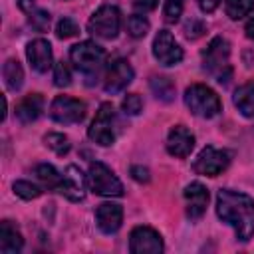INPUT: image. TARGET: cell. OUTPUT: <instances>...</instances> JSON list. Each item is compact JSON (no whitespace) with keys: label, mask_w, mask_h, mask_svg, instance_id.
Masks as SVG:
<instances>
[{"label":"cell","mask_w":254,"mask_h":254,"mask_svg":"<svg viewBox=\"0 0 254 254\" xmlns=\"http://www.w3.org/2000/svg\"><path fill=\"white\" fill-rule=\"evenodd\" d=\"M183 6L185 2L183 0H165V8H163V16L167 22H177L183 14Z\"/></svg>","instance_id":"f546056e"},{"label":"cell","mask_w":254,"mask_h":254,"mask_svg":"<svg viewBox=\"0 0 254 254\" xmlns=\"http://www.w3.org/2000/svg\"><path fill=\"white\" fill-rule=\"evenodd\" d=\"M44 143H46V147H50L56 155H65L67 151H69V139L64 135V133H48L46 137H44Z\"/></svg>","instance_id":"d4e9b609"},{"label":"cell","mask_w":254,"mask_h":254,"mask_svg":"<svg viewBox=\"0 0 254 254\" xmlns=\"http://www.w3.org/2000/svg\"><path fill=\"white\" fill-rule=\"evenodd\" d=\"M26 58L32 65V69H36L38 73H46L52 67V46L48 40L38 38L32 40L26 48Z\"/></svg>","instance_id":"9a60e30c"},{"label":"cell","mask_w":254,"mask_h":254,"mask_svg":"<svg viewBox=\"0 0 254 254\" xmlns=\"http://www.w3.org/2000/svg\"><path fill=\"white\" fill-rule=\"evenodd\" d=\"M69 60L73 64V67L83 73L85 77H95L103 65H105V60H107V52L97 46L95 42H79L75 46H71L69 50Z\"/></svg>","instance_id":"7a4b0ae2"},{"label":"cell","mask_w":254,"mask_h":254,"mask_svg":"<svg viewBox=\"0 0 254 254\" xmlns=\"http://www.w3.org/2000/svg\"><path fill=\"white\" fill-rule=\"evenodd\" d=\"M163 238L151 226H135L129 234V250L133 254H161Z\"/></svg>","instance_id":"30bf717a"},{"label":"cell","mask_w":254,"mask_h":254,"mask_svg":"<svg viewBox=\"0 0 254 254\" xmlns=\"http://www.w3.org/2000/svg\"><path fill=\"white\" fill-rule=\"evenodd\" d=\"M131 177H133L137 183H149V179H151L149 169H147V167H141V165H133V167H131Z\"/></svg>","instance_id":"e575fe53"},{"label":"cell","mask_w":254,"mask_h":254,"mask_svg":"<svg viewBox=\"0 0 254 254\" xmlns=\"http://www.w3.org/2000/svg\"><path fill=\"white\" fill-rule=\"evenodd\" d=\"M149 87L155 93V97L161 99V101H173V97H175V85L169 77L153 75L151 81H149Z\"/></svg>","instance_id":"7402d4cb"},{"label":"cell","mask_w":254,"mask_h":254,"mask_svg":"<svg viewBox=\"0 0 254 254\" xmlns=\"http://www.w3.org/2000/svg\"><path fill=\"white\" fill-rule=\"evenodd\" d=\"M244 32H246V36H248V38L254 42V16H252V18L246 22V28H244Z\"/></svg>","instance_id":"74e56055"},{"label":"cell","mask_w":254,"mask_h":254,"mask_svg":"<svg viewBox=\"0 0 254 254\" xmlns=\"http://www.w3.org/2000/svg\"><path fill=\"white\" fill-rule=\"evenodd\" d=\"M127 32L131 38H143L149 32V20L143 14H133L127 20Z\"/></svg>","instance_id":"484cf974"},{"label":"cell","mask_w":254,"mask_h":254,"mask_svg":"<svg viewBox=\"0 0 254 254\" xmlns=\"http://www.w3.org/2000/svg\"><path fill=\"white\" fill-rule=\"evenodd\" d=\"M28 16H30V24H32L34 30H38V32H46L48 30V26H50V14L46 10H38L36 8Z\"/></svg>","instance_id":"1f68e13d"},{"label":"cell","mask_w":254,"mask_h":254,"mask_svg":"<svg viewBox=\"0 0 254 254\" xmlns=\"http://www.w3.org/2000/svg\"><path fill=\"white\" fill-rule=\"evenodd\" d=\"M50 117L60 125H75L85 117V103L69 95H58L50 105Z\"/></svg>","instance_id":"ba28073f"},{"label":"cell","mask_w":254,"mask_h":254,"mask_svg":"<svg viewBox=\"0 0 254 254\" xmlns=\"http://www.w3.org/2000/svg\"><path fill=\"white\" fill-rule=\"evenodd\" d=\"M153 56L161 65H177L183 60V48L169 30H159L153 40Z\"/></svg>","instance_id":"8fae6325"},{"label":"cell","mask_w":254,"mask_h":254,"mask_svg":"<svg viewBox=\"0 0 254 254\" xmlns=\"http://www.w3.org/2000/svg\"><path fill=\"white\" fill-rule=\"evenodd\" d=\"M87 30L95 36V38H101V40H113L117 38L119 30H121V12L117 6H111V4H103L99 6L89 22H87Z\"/></svg>","instance_id":"8992f818"},{"label":"cell","mask_w":254,"mask_h":254,"mask_svg":"<svg viewBox=\"0 0 254 254\" xmlns=\"http://www.w3.org/2000/svg\"><path fill=\"white\" fill-rule=\"evenodd\" d=\"M2 75H4L6 87L12 91H18L24 83V69L18 60H6L4 67H2Z\"/></svg>","instance_id":"44dd1931"},{"label":"cell","mask_w":254,"mask_h":254,"mask_svg":"<svg viewBox=\"0 0 254 254\" xmlns=\"http://www.w3.org/2000/svg\"><path fill=\"white\" fill-rule=\"evenodd\" d=\"M194 149V135L185 125H175L167 135V151L177 159H185Z\"/></svg>","instance_id":"5bb4252c"},{"label":"cell","mask_w":254,"mask_h":254,"mask_svg":"<svg viewBox=\"0 0 254 254\" xmlns=\"http://www.w3.org/2000/svg\"><path fill=\"white\" fill-rule=\"evenodd\" d=\"M236 109L244 115V117H254V79L240 85L236 91H234V97H232Z\"/></svg>","instance_id":"ffe728a7"},{"label":"cell","mask_w":254,"mask_h":254,"mask_svg":"<svg viewBox=\"0 0 254 254\" xmlns=\"http://www.w3.org/2000/svg\"><path fill=\"white\" fill-rule=\"evenodd\" d=\"M44 111V97L40 93H30L26 95L18 105H16V117L22 123H32L36 121Z\"/></svg>","instance_id":"ac0fdd59"},{"label":"cell","mask_w":254,"mask_h":254,"mask_svg":"<svg viewBox=\"0 0 254 254\" xmlns=\"http://www.w3.org/2000/svg\"><path fill=\"white\" fill-rule=\"evenodd\" d=\"M228 58H230V44L224 38L216 36V38L210 40V44L202 52V65L220 83H226L230 73H232L230 65H228Z\"/></svg>","instance_id":"277c9868"},{"label":"cell","mask_w":254,"mask_h":254,"mask_svg":"<svg viewBox=\"0 0 254 254\" xmlns=\"http://www.w3.org/2000/svg\"><path fill=\"white\" fill-rule=\"evenodd\" d=\"M159 4V0H133V8L137 10V14H147L151 10H155Z\"/></svg>","instance_id":"836d02e7"},{"label":"cell","mask_w":254,"mask_h":254,"mask_svg":"<svg viewBox=\"0 0 254 254\" xmlns=\"http://www.w3.org/2000/svg\"><path fill=\"white\" fill-rule=\"evenodd\" d=\"M18 6L26 12V14H32L34 10H36V4H34V0H18Z\"/></svg>","instance_id":"8d00e7d4"},{"label":"cell","mask_w":254,"mask_h":254,"mask_svg":"<svg viewBox=\"0 0 254 254\" xmlns=\"http://www.w3.org/2000/svg\"><path fill=\"white\" fill-rule=\"evenodd\" d=\"M216 214L222 222L234 228V234L240 242H248L254 236V198L230 190L220 189L216 194Z\"/></svg>","instance_id":"6da1fadb"},{"label":"cell","mask_w":254,"mask_h":254,"mask_svg":"<svg viewBox=\"0 0 254 254\" xmlns=\"http://www.w3.org/2000/svg\"><path fill=\"white\" fill-rule=\"evenodd\" d=\"M185 34H187V38L196 40L198 36L204 34V24H202L200 20H196V18H190V20L185 24Z\"/></svg>","instance_id":"d6a6232c"},{"label":"cell","mask_w":254,"mask_h":254,"mask_svg":"<svg viewBox=\"0 0 254 254\" xmlns=\"http://www.w3.org/2000/svg\"><path fill=\"white\" fill-rule=\"evenodd\" d=\"M185 200H187V216L190 220H198L208 204V190L200 183H190L185 189Z\"/></svg>","instance_id":"e0dca14e"},{"label":"cell","mask_w":254,"mask_h":254,"mask_svg":"<svg viewBox=\"0 0 254 254\" xmlns=\"http://www.w3.org/2000/svg\"><path fill=\"white\" fill-rule=\"evenodd\" d=\"M117 115H115V109L111 103H101L89 129H87V137L101 145V147H107V145H113L115 143V137H117Z\"/></svg>","instance_id":"5b68a950"},{"label":"cell","mask_w":254,"mask_h":254,"mask_svg":"<svg viewBox=\"0 0 254 254\" xmlns=\"http://www.w3.org/2000/svg\"><path fill=\"white\" fill-rule=\"evenodd\" d=\"M87 183L89 189L99 196H123V183L115 177V173L107 165L99 161L89 165Z\"/></svg>","instance_id":"52a82bcc"},{"label":"cell","mask_w":254,"mask_h":254,"mask_svg":"<svg viewBox=\"0 0 254 254\" xmlns=\"http://www.w3.org/2000/svg\"><path fill=\"white\" fill-rule=\"evenodd\" d=\"M121 109L125 115H139L141 109H143V101L137 93H127L121 101Z\"/></svg>","instance_id":"83f0119b"},{"label":"cell","mask_w":254,"mask_h":254,"mask_svg":"<svg viewBox=\"0 0 254 254\" xmlns=\"http://www.w3.org/2000/svg\"><path fill=\"white\" fill-rule=\"evenodd\" d=\"M95 222L101 232L113 234L119 230V226L123 222V208L115 202H103L95 208Z\"/></svg>","instance_id":"2e32d148"},{"label":"cell","mask_w":254,"mask_h":254,"mask_svg":"<svg viewBox=\"0 0 254 254\" xmlns=\"http://www.w3.org/2000/svg\"><path fill=\"white\" fill-rule=\"evenodd\" d=\"M226 14L232 20H240L254 10V0H226Z\"/></svg>","instance_id":"cb8c5ba5"},{"label":"cell","mask_w":254,"mask_h":254,"mask_svg":"<svg viewBox=\"0 0 254 254\" xmlns=\"http://www.w3.org/2000/svg\"><path fill=\"white\" fill-rule=\"evenodd\" d=\"M198 2V8L204 12V14H210V12H214L216 8H218V4L222 2V0H196Z\"/></svg>","instance_id":"d590c367"},{"label":"cell","mask_w":254,"mask_h":254,"mask_svg":"<svg viewBox=\"0 0 254 254\" xmlns=\"http://www.w3.org/2000/svg\"><path fill=\"white\" fill-rule=\"evenodd\" d=\"M230 159H232V155L226 149H216V147H210L208 145V147H204L198 153V157L192 163V169L198 175L216 177V175H220L230 165Z\"/></svg>","instance_id":"9c48e42d"},{"label":"cell","mask_w":254,"mask_h":254,"mask_svg":"<svg viewBox=\"0 0 254 254\" xmlns=\"http://www.w3.org/2000/svg\"><path fill=\"white\" fill-rule=\"evenodd\" d=\"M36 177H38L48 189H54V190L58 189V185H60V181H62V175L56 171V167H54V165H48V163L36 167Z\"/></svg>","instance_id":"603a6c76"},{"label":"cell","mask_w":254,"mask_h":254,"mask_svg":"<svg viewBox=\"0 0 254 254\" xmlns=\"http://www.w3.org/2000/svg\"><path fill=\"white\" fill-rule=\"evenodd\" d=\"M85 189H87V181H85V175L75 167V165H69L64 175H62V181L58 185V192L64 194L67 200L71 202H79L85 198Z\"/></svg>","instance_id":"7c38bea8"},{"label":"cell","mask_w":254,"mask_h":254,"mask_svg":"<svg viewBox=\"0 0 254 254\" xmlns=\"http://www.w3.org/2000/svg\"><path fill=\"white\" fill-rule=\"evenodd\" d=\"M12 189H14V192H16L20 198H24V200H32V198H38V196L42 194V189H40L38 185L30 183V181H16Z\"/></svg>","instance_id":"4316f807"},{"label":"cell","mask_w":254,"mask_h":254,"mask_svg":"<svg viewBox=\"0 0 254 254\" xmlns=\"http://www.w3.org/2000/svg\"><path fill=\"white\" fill-rule=\"evenodd\" d=\"M79 32L77 24L71 20V18H62L56 26V36L62 38V40H67V38H73L75 34Z\"/></svg>","instance_id":"f1b7e54d"},{"label":"cell","mask_w":254,"mask_h":254,"mask_svg":"<svg viewBox=\"0 0 254 254\" xmlns=\"http://www.w3.org/2000/svg\"><path fill=\"white\" fill-rule=\"evenodd\" d=\"M133 75H135V71L127 60H115L105 71L103 87L107 93H119L133 81Z\"/></svg>","instance_id":"4fadbf2b"},{"label":"cell","mask_w":254,"mask_h":254,"mask_svg":"<svg viewBox=\"0 0 254 254\" xmlns=\"http://www.w3.org/2000/svg\"><path fill=\"white\" fill-rule=\"evenodd\" d=\"M54 83L58 87H67L71 83V71L69 67L64 64V62H58L56 64V69H54Z\"/></svg>","instance_id":"4dcf8cb0"},{"label":"cell","mask_w":254,"mask_h":254,"mask_svg":"<svg viewBox=\"0 0 254 254\" xmlns=\"http://www.w3.org/2000/svg\"><path fill=\"white\" fill-rule=\"evenodd\" d=\"M185 105L190 109L192 115L202 117V119H212L222 111V103L218 99V95L202 85V83H192L185 89Z\"/></svg>","instance_id":"3957f363"},{"label":"cell","mask_w":254,"mask_h":254,"mask_svg":"<svg viewBox=\"0 0 254 254\" xmlns=\"http://www.w3.org/2000/svg\"><path fill=\"white\" fill-rule=\"evenodd\" d=\"M22 246H24V238H22L20 230L10 220H2L0 222V252L16 254L22 250Z\"/></svg>","instance_id":"d6986e66"}]
</instances>
